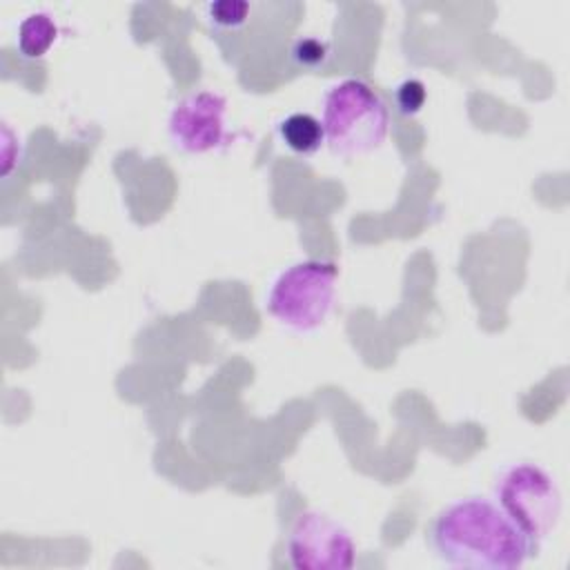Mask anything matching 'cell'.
Here are the masks:
<instances>
[{
  "mask_svg": "<svg viewBox=\"0 0 570 570\" xmlns=\"http://www.w3.org/2000/svg\"><path fill=\"white\" fill-rule=\"evenodd\" d=\"M425 541L439 561L472 570H517L539 550L492 497L479 494L443 505Z\"/></svg>",
  "mask_w": 570,
  "mask_h": 570,
  "instance_id": "6da1fadb",
  "label": "cell"
},
{
  "mask_svg": "<svg viewBox=\"0 0 570 570\" xmlns=\"http://www.w3.org/2000/svg\"><path fill=\"white\" fill-rule=\"evenodd\" d=\"M321 125L332 154H367L385 142L390 109L370 82L350 76L325 91Z\"/></svg>",
  "mask_w": 570,
  "mask_h": 570,
  "instance_id": "7a4b0ae2",
  "label": "cell"
},
{
  "mask_svg": "<svg viewBox=\"0 0 570 570\" xmlns=\"http://www.w3.org/2000/svg\"><path fill=\"white\" fill-rule=\"evenodd\" d=\"M338 265L330 258H305L285 267L265 296L267 314L283 327L309 334L330 316L336 301Z\"/></svg>",
  "mask_w": 570,
  "mask_h": 570,
  "instance_id": "3957f363",
  "label": "cell"
},
{
  "mask_svg": "<svg viewBox=\"0 0 570 570\" xmlns=\"http://www.w3.org/2000/svg\"><path fill=\"white\" fill-rule=\"evenodd\" d=\"M492 499L534 546H541L561 519V488L546 468L532 461L503 465L494 479Z\"/></svg>",
  "mask_w": 570,
  "mask_h": 570,
  "instance_id": "277c9868",
  "label": "cell"
},
{
  "mask_svg": "<svg viewBox=\"0 0 570 570\" xmlns=\"http://www.w3.org/2000/svg\"><path fill=\"white\" fill-rule=\"evenodd\" d=\"M287 561L296 570H350L356 546L347 528L318 510L294 517L285 537Z\"/></svg>",
  "mask_w": 570,
  "mask_h": 570,
  "instance_id": "5b68a950",
  "label": "cell"
},
{
  "mask_svg": "<svg viewBox=\"0 0 570 570\" xmlns=\"http://www.w3.org/2000/svg\"><path fill=\"white\" fill-rule=\"evenodd\" d=\"M167 134L185 154H207L229 142L227 98L214 89H198L183 96L169 111Z\"/></svg>",
  "mask_w": 570,
  "mask_h": 570,
  "instance_id": "8992f818",
  "label": "cell"
},
{
  "mask_svg": "<svg viewBox=\"0 0 570 570\" xmlns=\"http://www.w3.org/2000/svg\"><path fill=\"white\" fill-rule=\"evenodd\" d=\"M278 140L296 156H312L325 145V131L316 116L305 111H294L278 120Z\"/></svg>",
  "mask_w": 570,
  "mask_h": 570,
  "instance_id": "52a82bcc",
  "label": "cell"
},
{
  "mask_svg": "<svg viewBox=\"0 0 570 570\" xmlns=\"http://www.w3.org/2000/svg\"><path fill=\"white\" fill-rule=\"evenodd\" d=\"M58 40V24L56 20L45 13V11H36L29 13L20 24H18V38H16V47L20 51V56L29 58V60H38L42 58Z\"/></svg>",
  "mask_w": 570,
  "mask_h": 570,
  "instance_id": "ba28073f",
  "label": "cell"
},
{
  "mask_svg": "<svg viewBox=\"0 0 570 570\" xmlns=\"http://www.w3.org/2000/svg\"><path fill=\"white\" fill-rule=\"evenodd\" d=\"M203 16L216 31H236L247 24L252 16V4L240 0H214L203 7Z\"/></svg>",
  "mask_w": 570,
  "mask_h": 570,
  "instance_id": "9c48e42d",
  "label": "cell"
},
{
  "mask_svg": "<svg viewBox=\"0 0 570 570\" xmlns=\"http://www.w3.org/2000/svg\"><path fill=\"white\" fill-rule=\"evenodd\" d=\"M332 56V49L325 40L321 38H312V36H305V38H298L292 49H289V58L292 62L298 67V69H307V71H314L318 67H325L327 60Z\"/></svg>",
  "mask_w": 570,
  "mask_h": 570,
  "instance_id": "30bf717a",
  "label": "cell"
},
{
  "mask_svg": "<svg viewBox=\"0 0 570 570\" xmlns=\"http://www.w3.org/2000/svg\"><path fill=\"white\" fill-rule=\"evenodd\" d=\"M425 98H428V89L419 78H405L394 89V105H396V111L403 116L421 114Z\"/></svg>",
  "mask_w": 570,
  "mask_h": 570,
  "instance_id": "8fae6325",
  "label": "cell"
}]
</instances>
